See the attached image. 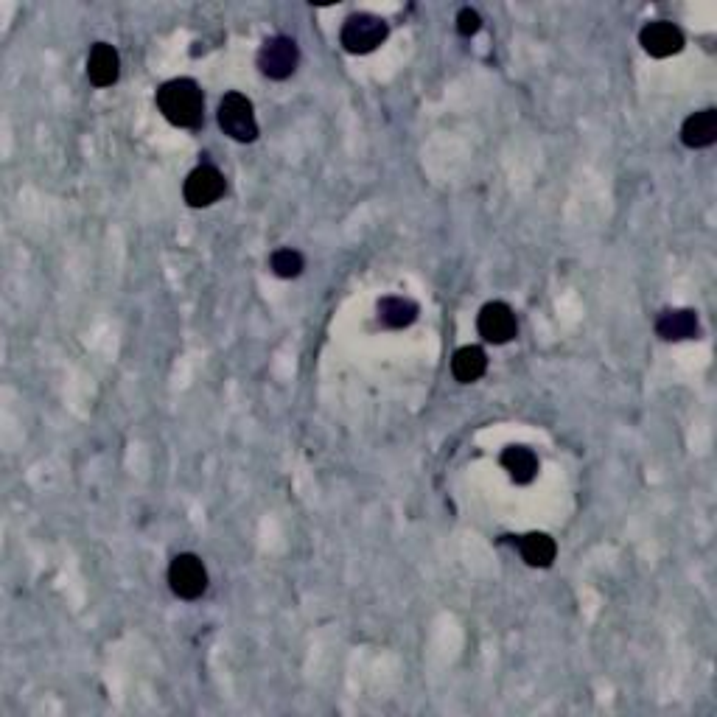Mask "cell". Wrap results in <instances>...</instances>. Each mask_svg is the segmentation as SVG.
I'll use <instances>...</instances> for the list:
<instances>
[{"label":"cell","instance_id":"obj_1","mask_svg":"<svg viewBox=\"0 0 717 717\" xmlns=\"http://www.w3.org/2000/svg\"><path fill=\"white\" fill-rule=\"evenodd\" d=\"M157 107L163 118L180 129H197L202 124L205 96L194 79H171L157 90Z\"/></svg>","mask_w":717,"mask_h":717},{"label":"cell","instance_id":"obj_2","mask_svg":"<svg viewBox=\"0 0 717 717\" xmlns=\"http://www.w3.org/2000/svg\"><path fill=\"white\" fill-rule=\"evenodd\" d=\"M390 37V26L387 20H381L376 15H367V12H359V15H351L345 23H342V31H339V43L348 54H373L379 45H384V40Z\"/></svg>","mask_w":717,"mask_h":717},{"label":"cell","instance_id":"obj_3","mask_svg":"<svg viewBox=\"0 0 717 717\" xmlns=\"http://www.w3.org/2000/svg\"><path fill=\"white\" fill-rule=\"evenodd\" d=\"M219 127L233 141L253 143L258 138V121H255L253 101L241 93H227L219 101Z\"/></svg>","mask_w":717,"mask_h":717},{"label":"cell","instance_id":"obj_4","mask_svg":"<svg viewBox=\"0 0 717 717\" xmlns=\"http://www.w3.org/2000/svg\"><path fill=\"white\" fill-rule=\"evenodd\" d=\"M169 586L180 600H199L208 591V569L194 552L177 555L169 566Z\"/></svg>","mask_w":717,"mask_h":717},{"label":"cell","instance_id":"obj_5","mask_svg":"<svg viewBox=\"0 0 717 717\" xmlns=\"http://www.w3.org/2000/svg\"><path fill=\"white\" fill-rule=\"evenodd\" d=\"M297 65H300V48L292 37H272L258 51V68L275 82L289 79L297 71Z\"/></svg>","mask_w":717,"mask_h":717},{"label":"cell","instance_id":"obj_6","mask_svg":"<svg viewBox=\"0 0 717 717\" xmlns=\"http://www.w3.org/2000/svg\"><path fill=\"white\" fill-rule=\"evenodd\" d=\"M225 174L216 166H199L188 174L183 185V197L191 208H211L213 202L225 197Z\"/></svg>","mask_w":717,"mask_h":717},{"label":"cell","instance_id":"obj_7","mask_svg":"<svg viewBox=\"0 0 717 717\" xmlns=\"http://www.w3.org/2000/svg\"><path fill=\"white\" fill-rule=\"evenodd\" d=\"M477 328L479 337L485 342H493V345H505L510 339L516 337L519 325H516V314L513 309L502 303V300H493V303H485L482 311L477 317Z\"/></svg>","mask_w":717,"mask_h":717},{"label":"cell","instance_id":"obj_8","mask_svg":"<svg viewBox=\"0 0 717 717\" xmlns=\"http://www.w3.org/2000/svg\"><path fill=\"white\" fill-rule=\"evenodd\" d=\"M639 43L645 48L650 57L667 59L681 54L684 48V34L678 26L667 23V20H656V23H647L645 29L639 31Z\"/></svg>","mask_w":717,"mask_h":717},{"label":"cell","instance_id":"obj_9","mask_svg":"<svg viewBox=\"0 0 717 717\" xmlns=\"http://www.w3.org/2000/svg\"><path fill=\"white\" fill-rule=\"evenodd\" d=\"M121 76V57L110 43H96L87 57V79L96 87H113Z\"/></svg>","mask_w":717,"mask_h":717},{"label":"cell","instance_id":"obj_10","mask_svg":"<svg viewBox=\"0 0 717 717\" xmlns=\"http://www.w3.org/2000/svg\"><path fill=\"white\" fill-rule=\"evenodd\" d=\"M717 141V110H701V113L689 115L681 127V143L687 149H709Z\"/></svg>","mask_w":717,"mask_h":717},{"label":"cell","instance_id":"obj_11","mask_svg":"<svg viewBox=\"0 0 717 717\" xmlns=\"http://www.w3.org/2000/svg\"><path fill=\"white\" fill-rule=\"evenodd\" d=\"M656 334L667 342H681V339L698 337V314L692 309L664 311L656 320Z\"/></svg>","mask_w":717,"mask_h":717},{"label":"cell","instance_id":"obj_12","mask_svg":"<svg viewBox=\"0 0 717 717\" xmlns=\"http://www.w3.org/2000/svg\"><path fill=\"white\" fill-rule=\"evenodd\" d=\"M485 370H488V356L479 345H465L451 359V373L460 384H474L485 376Z\"/></svg>","mask_w":717,"mask_h":717},{"label":"cell","instance_id":"obj_13","mask_svg":"<svg viewBox=\"0 0 717 717\" xmlns=\"http://www.w3.org/2000/svg\"><path fill=\"white\" fill-rule=\"evenodd\" d=\"M502 465L516 485H530L538 474V457L527 446H510L502 451Z\"/></svg>","mask_w":717,"mask_h":717},{"label":"cell","instance_id":"obj_14","mask_svg":"<svg viewBox=\"0 0 717 717\" xmlns=\"http://www.w3.org/2000/svg\"><path fill=\"white\" fill-rule=\"evenodd\" d=\"M519 552L521 558L530 563V566L547 569V566H552V561H555L558 547H555V541H552L547 533H527L519 541Z\"/></svg>","mask_w":717,"mask_h":717},{"label":"cell","instance_id":"obj_15","mask_svg":"<svg viewBox=\"0 0 717 717\" xmlns=\"http://www.w3.org/2000/svg\"><path fill=\"white\" fill-rule=\"evenodd\" d=\"M418 320V303L407 297H384L379 300V323L387 328H409Z\"/></svg>","mask_w":717,"mask_h":717},{"label":"cell","instance_id":"obj_16","mask_svg":"<svg viewBox=\"0 0 717 717\" xmlns=\"http://www.w3.org/2000/svg\"><path fill=\"white\" fill-rule=\"evenodd\" d=\"M269 267H272V272H275L278 278H283V281H292V278H297V275L303 272L306 261H303V255L297 253V250H292V247H281V250H275V253H272V258H269Z\"/></svg>","mask_w":717,"mask_h":717},{"label":"cell","instance_id":"obj_17","mask_svg":"<svg viewBox=\"0 0 717 717\" xmlns=\"http://www.w3.org/2000/svg\"><path fill=\"white\" fill-rule=\"evenodd\" d=\"M479 29H482V17H479V12H474V9H463V12L457 15V31H460L463 37H474Z\"/></svg>","mask_w":717,"mask_h":717}]
</instances>
